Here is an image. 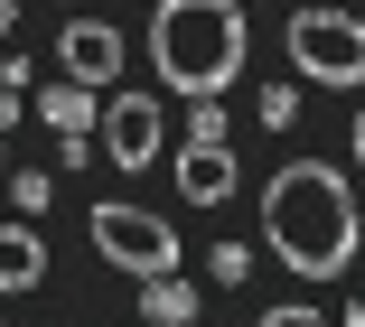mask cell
Returning a JSON list of instances; mask_svg holds the SVG:
<instances>
[{
  "label": "cell",
  "instance_id": "ba28073f",
  "mask_svg": "<svg viewBox=\"0 0 365 327\" xmlns=\"http://www.w3.org/2000/svg\"><path fill=\"white\" fill-rule=\"evenodd\" d=\"M38 281H47V243L29 215H10L0 224V290H38Z\"/></svg>",
  "mask_w": 365,
  "mask_h": 327
},
{
  "label": "cell",
  "instance_id": "52a82bcc",
  "mask_svg": "<svg viewBox=\"0 0 365 327\" xmlns=\"http://www.w3.org/2000/svg\"><path fill=\"white\" fill-rule=\"evenodd\" d=\"M169 178H178L187 206H225V197H235V140H187Z\"/></svg>",
  "mask_w": 365,
  "mask_h": 327
},
{
  "label": "cell",
  "instance_id": "30bf717a",
  "mask_svg": "<svg viewBox=\"0 0 365 327\" xmlns=\"http://www.w3.org/2000/svg\"><path fill=\"white\" fill-rule=\"evenodd\" d=\"M140 327H197V290L169 271V281H140Z\"/></svg>",
  "mask_w": 365,
  "mask_h": 327
},
{
  "label": "cell",
  "instance_id": "7c38bea8",
  "mask_svg": "<svg viewBox=\"0 0 365 327\" xmlns=\"http://www.w3.org/2000/svg\"><path fill=\"white\" fill-rule=\"evenodd\" d=\"M10 197H19V215H47L56 187H47V169H10Z\"/></svg>",
  "mask_w": 365,
  "mask_h": 327
},
{
  "label": "cell",
  "instance_id": "6da1fadb",
  "mask_svg": "<svg viewBox=\"0 0 365 327\" xmlns=\"http://www.w3.org/2000/svg\"><path fill=\"white\" fill-rule=\"evenodd\" d=\"M262 243H272L300 281H337V271L356 262V243H365L346 169H319V159L272 169V187H262Z\"/></svg>",
  "mask_w": 365,
  "mask_h": 327
},
{
  "label": "cell",
  "instance_id": "2e32d148",
  "mask_svg": "<svg viewBox=\"0 0 365 327\" xmlns=\"http://www.w3.org/2000/svg\"><path fill=\"white\" fill-rule=\"evenodd\" d=\"M10 28H19V0H0V38H10Z\"/></svg>",
  "mask_w": 365,
  "mask_h": 327
},
{
  "label": "cell",
  "instance_id": "4fadbf2b",
  "mask_svg": "<svg viewBox=\"0 0 365 327\" xmlns=\"http://www.w3.org/2000/svg\"><path fill=\"white\" fill-rule=\"evenodd\" d=\"M187 140H225V103H215V94L187 103Z\"/></svg>",
  "mask_w": 365,
  "mask_h": 327
},
{
  "label": "cell",
  "instance_id": "e0dca14e",
  "mask_svg": "<svg viewBox=\"0 0 365 327\" xmlns=\"http://www.w3.org/2000/svg\"><path fill=\"white\" fill-rule=\"evenodd\" d=\"M346 140H356V169H365V113H356V131H346Z\"/></svg>",
  "mask_w": 365,
  "mask_h": 327
},
{
  "label": "cell",
  "instance_id": "3957f363",
  "mask_svg": "<svg viewBox=\"0 0 365 327\" xmlns=\"http://www.w3.org/2000/svg\"><path fill=\"white\" fill-rule=\"evenodd\" d=\"M290 75H309L319 94L365 85V19H346V10H300V19H290Z\"/></svg>",
  "mask_w": 365,
  "mask_h": 327
},
{
  "label": "cell",
  "instance_id": "8992f818",
  "mask_svg": "<svg viewBox=\"0 0 365 327\" xmlns=\"http://www.w3.org/2000/svg\"><path fill=\"white\" fill-rule=\"evenodd\" d=\"M103 150H113V169H150V159H160V103L150 94H113Z\"/></svg>",
  "mask_w": 365,
  "mask_h": 327
},
{
  "label": "cell",
  "instance_id": "ac0fdd59",
  "mask_svg": "<svg viewBox=\"0 0 365 327\" xmlns=\"http://www.w3.org/2000/svg\"><path fill=\"white\" fill-rule=\"evenodd\" d=\"M337 318H346V327H365V299H356V308H337Z\"/></svg>",
  "mask_w": 365,
  "mask_h": 327
},
{
  "label": "cell",
  "instance_id": "5bb4252c",
  "mask_svg": "<svg viewBox=\"0 0 365 327\" xmlns=\"http://www.w3.org/2000/svg\"><path fill=\"white\" fill-rule=\"evenodd\" d=\"M253 327H328V318H319V308H309V299H281V308H262V318H253Z\"/></svg>",
  "mask_w": 365,
  "mask_h": 327
},
{
  "label": "cell",
  "instance_id": "9a60e30c",
  "mask_svg": "<svg viewBox=\"0 0 365 327\" xmlns=\"http://www.w3.org/2000/svg\"><path fill=\"white\" fill-rule=\"evenodd\" d=\"M19 94H29V85H0V131H10V122H19Z\"/></svg>",
  "mask_w": 365,
  "mask_h": 327
},
{
  "label": "cell",
  "instance_id": "d6986e66",
  "mask_svg": "<svg viewBox=\"0 0 365 327\" xmlns=\"http://www.w3.org/2000/svg\"><path fill=\"white\" fill-rule=\"evenodd\" d=\"M0 178H10V169H0Z\"/></svg>",
  "mask_w": 365,
  "mask_h": 327
},
{
  "label": "cell",
  "instance_id": "7a4b0ae2",
  "mask_svg": "<svg viewBox=\"0 0 365 327\" xmlns=\"http://www.w3.org/2000/svg\"><path fill=\"white\" fill-rule=\"evenodd\" d=\"M150 66L187 103L225 94L244 75V0H160L150 10Z\"/></svg>",
  "mask_w": 365,
  "mask_h": 327
},
{
  "label": "cell",
  "instance_id": "8fae6325",
  "mask_svg": "<svg viewBox=\"0 0 365 327\" xmlns=\"http://www.w3.org/2000/svg\"><path fill=\"white\" fill-rule=\"evenodd\" d=\"M253 122H262V131H290V122H300V85H262Z\"/></svg>",
  "mask_w": 365,
  "mask_h": 327
},
{
  "label": "cell",
  "instance_id": "277c9868",
  "mask_svg": "<svg viewBox=\"0 0 365 327\" xmlns=\"http://www.w3.org/2000/svg\"><path fill=\"white\" fill-rule=\"evenodd\" d=\"M94 253H103L113 271H131V281H169L187 243H178L169 215H150V206H94Z\"/></svg>",
  "mask_w": 365,
  "mask_h": 327
},
{
  "label": "cell",
  "instance_id": "9c48e42d",
  "mask_svg": "<svg viewBox=\"0 0 365 327\" xmlns=\"http://www.w3.org/2000/svg\"><path fill=\"white\" fill-rule=\"evenodd\" d=\"M38 113L56 140H94V85H56V94H38Z\"/></svg>",
  "mask_w": 365,
  "mask_h": 327
},
{
  "label": "cell",
  "instance_id": "5b68a950",
  "mask_svg": "<svg viewBox=\"0 0 365 327\" xmlns=\"http://www.w3.org/2000/svg\"><path fill=\"white\" fill-rule=\"evenodd\" d=\"M56 56H66V85H94V94L122 85V28L113 19H66Z\"/></svg>",
  "mask_w": 365,
  "mask_h": 327
}]
</instances>
